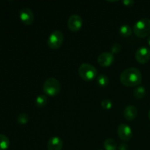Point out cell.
Returning <instances> with one entry per match:
<instances>
[{
  "mask_svg": "<svg viewBox=\"0 0 150 150\" xmlns=\"http://www.w3.org/2000/svg\"><path fill=\"white\" fill-rule=\"evenodd\" d=\"M142 80V73L136 67L125 69L120 75V81L124 86L133 87L138 86Z\"/></svg>",
  "mask_w": 150,
  "mask_h": 150,
  "instance_id": "obj_1",
  "label": "cell"
},
{
  "mask_svg": "<svg viewBox=\"0 0 150 150\" xmlns=\"http://www.w3.org/2000/svg\"><path fill=\"white\" fill-rule=\"evenodd\" d=\"M133 32L137 37L146 38L150 35V19L144 18L136 22L133 28Z\"/></svg>",
  "mask_w": 150,
  "mask_h": 150,
  "instance_id": "obj_2",
  "label": "cell"
},
{
  "mask_svg": "<svg viewBox=\"0 0 150 150\" xmlns=\"http://www.w3.org/2000/svg\"><path fill=\"white\" fill-rule=\"evenodd\" d=\"M79 74L83 80L91 81L98 76V70L91 64L82 63L79 67Z\"/></svg>",
  "mask_w": 150,
  "mask_h": 150,
  "instance_id": "obj_3",
  "label": "cell"
},
{
  "mask_svg": "<svg viewBox=\"0 0 150 150\" xmlns=\"http://www.w3.org/2000/svg\"><path fill=\"white\" fill-rule=\"evenodd\" d=\"M61 89V84L59 81L55 78H48L45 80L43 84V92L49 96H55Z\"/></svg>",
  "mask_w": 150,
  "mask_h": 150,
  "instance_id": "obj_4",
  "label": "cell"
},
{
  "mask_svg": "<svg viewBox=\"0 0 150 150\" xmlns=\"http://www.w3.org/2000/svg\"><path fill=\"white\" fill-rule=\"evenodd\" d=\"M64 42V35L59 30H55L50 35L47 43L52 49H58Z\"/></svg>",
  "mask_w": 150,
  "mask_h": 150,
  "instance_id": "obj_5",
  "label": "cell"
},
{
  "mask_svg": "<svg viewBox=\"0 0 150 150\" xmlns=\"http://www.w3.org/2000/svg\"><path fill=\"white\" fill-rule=\"evenodd\" d=\"M83 25V20L79 15H72L67 20V27L72 32H78Z\"/></svg>",
  "mask_w": 150,
  "mask_h": 150,
  "instance_id": "obj_6",
  "label": "cell"
},
{
  "mask_svg": "<svg viewBox=\"0 0 150 150\" xmlns=\"http://www.w3.org/2000/svg\"><path fill=\"white\" fill-rule=\"evenodd\" d=\"M136 59L140 64H146L150 59V48L145 46L139 48L136 52Z\"/></svg>",
  "mask_w": 150,
  "mask_h": 150,
  "instance_id": "obj_7",
  "label": "cell"
},
{
  "mask_svg": "<svg viewBox=\"0 0 150 150\" xmlns=\"http://www.w3.org/2000/svg\"><path fill=\"white\" fill-rule=\"evenodd\" d=\"M117 133L120 139L124 142H128L133 136L132 129L128 125L121 124L117 129Z\"/></svg>",
  "mask_w": 150,
  "mask_h": 150,
  "instance_id": "obj_8",
  "label": "cell"
},
{
  "mask_svg": "<svg viewBox=\"0 0 150 150\" xmlns=\"http://www.w3.org/2000/svg\"><path fill=\"white\" fill-rule=\"evenodd\" d=\"M20 19L24 24L31 25L35 20V16L32 10L28 7L21 9L19 13Z\"/></svg>",
  "mask_w": 150,
  "mask_h": 150,
  "instance_id": "obj_9",
  "label": "cell"
},
{
  "mask_svg": "<svg viewBox=\"0 0 150 150\" xmlns=\"http://www.w3.org/2000/svg\"><path fill=\"white\" fill-rule=\"evenodd\" d=\"M114 61V54L111 52H103L99 55L98 62L102 67H108L111 65Z\"/></svg>",
  "mask_w": 150,
  "mask_h": 150,
  "instance_id": "obj_10",
  "label": "cell"
},
{
  "mask_svg": "<svg viewBox=\"0 0 150 150\" xmlns=\"http://www.w3.org/2000/svg\"><path fill=\"white\" fill-rule=\"evenodd\" d=\"M63 147V142L58 136H54L48 140L47 148L48 150H62Z\"/></svg>",
  "mask_w": 150,
  "mask_h": 150,
  "instance_id": "obj_11",
  "label": "cell"
},
{
  "mask_svg": "<svg viewBox=\"0 0 150 150\" xmlns=\"http://www.w3.org/2000/svg\"><path fill=\"white\" fill-rule=\"evenodd\" d=\"M124 117L125 120H128V121H132V120H135L138 115V110L136 107L134 105H127L124 110V113H123Z\"/></svg>",
  "mask_w": 150,
  "mask_h": 150,
  "instance_id": "obj_12",
  "label": "cell"
},
{
  "mask_svg": "<svg viewBox=\"0 0 150 150\" xmlns=\"http://www.w3.org/2000/svg\"><path fill=\"white\" fill-rule=\"evenodd\" d=\"M145 94H146V89L143 86H136L133 90V96L137 100L142 99L144 97Z\"/></svg>",
  "mask_w": 150,
  "mask_h": 150,
  "instance_id": "obj_13",
  "label": "cell"
},
{
  "mask_svg": "<svg viewBox=\"0 0 150 150\" xmlns=\"http://www.w3.org/2000/svg\"><path fill=\"white\" fill-rule=\"evenodd\" d=\"M103 146L105 150H117V144L113 139H106L103 142Z\"/></svg>",
  "mask_w": 150,
  "mask_h": 150,
  "instance_id": "obj_14",
  "label": "cell"
},
{
  "mask_svg": "<svg viewBox=\"0 0 150 150\" xmlns=\"http://www.w3.org/2000/svg\"><path fill=\"white\" fill-rule=\"evenodd\" d=\"M47 103H48V98H47L46 95H40L37 97L36 100H35V105L38 108H42L46 105Z\"/></svg>",
  "mask_w": 150,
  "mask_h": 150,
  "instance_id": "obj_15",
  "label": "cell"
},
{
  "mask_svg": "<svg viewBox=\"0 0 150 150\" xmlns=\"http://www.w3.org/2000/svg\"><path fill=\"white\" fill-rule=\"evenodd\" d=\"M132 32H133V29H131L129 25L124 24L122 25L120 28V33L122 36L125 37V38H127L131 35Z\"/></svg>",
  "mask_w": 150,
  "mask_h": 150,
  "instance_id": "obj_16",
  "label": "cell"
},
{
  "mask_svg": "<svg viewBox=\"0 0 150 150\" xmlns=\"http://www.w3.org/2000/svg\"><path fill=\"white\" fill-rule=\"evenodd\" d=\"M10 146V140L6 136L0 134V150H7Z\"/></svg>",
  "mask_w": 150,
  "mask_h": 150,
  "instance_id": "obj_17",
  "label": "cell"
},
{
  "mask_svg": "<svg viewBox=\"0 0 150 150\" xmlns=\"http://www.w3.org/2000/svg\"><path fill=\"white\" fill-rule=\"evenodd\" d=\"M97 82H98V84L100 86L104 87V86H106L108 85L109 80H108V78L105 75L100 74L97 77Z\"/></svg>",
  "mask_w": 150,
  "mask_h": 150,
  "instance_id": "obj_18",
  "label": "cell"
},
{
  "mask_svg": "<svg viewBox=\"0 0 150 150\" xmlns=\"http://www.w3.org/2000/svg\"><path fill=\"white\" fill-rule=\"evenodd\" d=\"M29 117L26 113H21L17 117V122L20 125H26L29 122Z\"/></svg>",
  "mask_w": 150,
  "mask_h": 150,
  "instance_id": "obj_19",
  "label": "cell"
},
{
  "mask_svg": "<svg viewBox=\"0 0 150 150\" xmlns=\"http://www.w3.org/2000/svg\"><path fill=\"white\" fill-rule=\"evenodd\" d=\"M101 105H102L103 108L106 110H109L112 108L113 103L111 100L109 99H104L101 102Z\"/></svg>",
  "mask_w": 150,
  "mask_h": 150,
  "instance_id": "obj_20",
  "label": "cell"
},
{
  "mask_svg": "<svg viewBox=\"0 0 150 150\" xmlns=\"http://www.w3.org/2000/svg\"><path fill=\"white\" fill-rule=\"evenodd\" d=\"M121 49H122V45H120V43H118V42H117V43H114L111 48V54H118V53L120 52Z\"/></svg>",
  "mask_w": 150,
  "mask_h": 150,
  "instance_id": "obj_21",
  "label": "cell"
},
{
  "mask_svg": "<svg viewBox=\"0 0 150 150\" xmlns=\"http://www.w3.org/2000/svg\"><path fill=\"white\" fill-rule=\"evenodd\" d=\"M122 3L125 6H132L134 4V1H132V0H124L122 1Z\"/></svg>",
  "mask_w": 150,
  "mask_h": 150,
  "instance_id": "obj_22",
  "label": "cell"
},
{
  "mask_svg": "<svg viewBox=\"0 0 150 150\" xmlns=\"http://www.w3.org/2000/svg\"><path fill=\"white\" fill-rule=\"evenodd\" d=\"M128 149V146L125 144H122L120 146H119V150H127Z\"/></svg>",
  "mask_w": 150,
  "mask_h": 150,
  "instance_id": "obj_23",
  "label": "cell"
},
{
  "mask_svg": "<svg viewBox=\"0 0 150 150\" xmlns=\"http://www.w3.org/2000/svg\"><path fill=\"white\" fill-rule=\"evenodd\" d=\"M147 42H148V44H149V45L150 46V35L149 37H148V38H147Z\"/></svg>",
  "mask_w": 150,
  "mask_h": 150,
  "instance_id": "obj_24",
  "label": "cell"
},
{
  "mask_svg": "<svg viewBox=\"0 0 150 150\" xmlns=\"http://www.w3.org/2000/svg\"><path fill=\"white\" fill-rule=\"evenodd\" d=\"M148 117H149V119L150 120V110L149 111V113H148Z\"/></svg>",
  "mask_w": 150,
  "mask_h": 150,
  "instance_id": "obj_25",
  "label": "cell"
},
{
  "mask_svg": "<svg viewBox=\"0 0 150 150\" xmlns=\"http://www.w3.org/2000/svg\"><path fill=\"white\" fill-rule=\"evenodd\" d=\"M100 150H102V149H100Z\"/></svg>",
  "mask_w": 150,
  "mask_h": 150,
  "instance_id": "obj_26",
  "label": "cell"
}]
</instances>
